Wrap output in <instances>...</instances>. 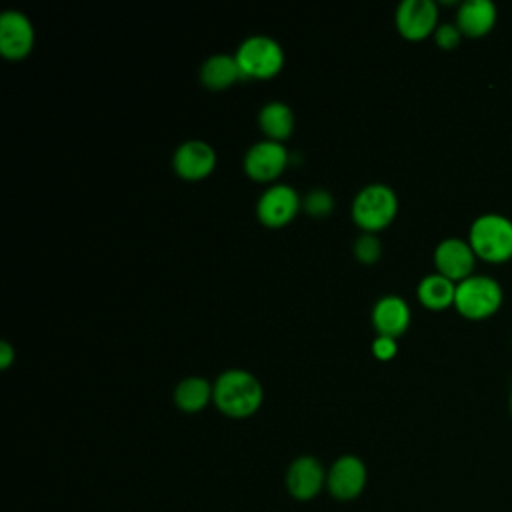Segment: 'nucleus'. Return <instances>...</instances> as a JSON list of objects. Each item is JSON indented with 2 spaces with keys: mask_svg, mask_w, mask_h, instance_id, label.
<instances>
[{
  "mask_svg": "<svg viewBox=\"0 0 512 512\" xmlns=\"http://www.w3.org/2000/svg\"><path fill=\"white\" fill-rule=\"evenodd\" d=\"M264 392L256 376L232 368L222 372L212 384V402L228 418H248L258 412Z\"/></svg>",
  "mask_w": 512,
  "mask_h": 512,
  "instance_id": "nucleus-1",
  "label": "nucleus"
},
{
  "mask_svg": "<svg viewBox=\"0 0 512 512\" xmlns=\"http://www.w3.org/2000/svg\"><path fill=\"white\" fill-rule=\"evenodd\" d=\"M468 242L476 258L500 264L512 258V220L498 212H486L474 218L468 230Z\"/></svg>",
  "mask_w": 512,
  "mask_h": 512,
  "instance_id": "nucleus-2",
  "label": "nucleus"
},
{
  "mask_svg": "<svg viewBox=\"0 0 512 512\" xmlns=\"http://www.w3.org/2000/svg\"><path fill=\"white\" fill-rule=\"evenodd\" d=\"M504 302L500 282L486 274H472L456 284L454 308L468 320H486L494 316Z\"/></svg>",
  "mask_w": 512,
  "mask_h": 512,
  "instance_id": "nucleus-3",
  "label": "nucleus"
},
{
  "mask_svg": "<svg viewBox=\"0 0 512 512\" xmlns=\"http://www.w3.org/2000/svg\"><path fill=\"white\" fill-rule=\"evenodd\" d=\"M398 212V198L386 184L362 188L352 202V220L366 234H376L392 224Z\"/></svg>",
  "mask_w": 512,
  "mask_h": 512,
  "instance_id": "nucleus-4",
  "label": "nucleus"
},
{
  "mask_svg": "<svg viewBox=\"0 0 512 512\" xmlns=\"http://www.w3.org/2000/svg\"><path fill=\"white\" fill-rule=\"evenodd\" d=\"M242 80L274 78L284 66V52L280 44L268 36L246 38L234 54Z\"/></svg>",
  "mask_w": 512,
  "mask_h": 512,
  "instance_id": "nucleus-5",
  "label": "nucleus"
},
{
  "mask_svg": "<svg viewBox=\"0 0 512 512\" xmlns=\"http://www.w3.org/2000/svg\"><path fill=\"white\" fill-rule=\"evenodd\" d=\"M368 482V470L366 464L354 456L344 454L338 460L332 462V466L326 472V490L332 498L340 502H348L358 498Z\"/></svg>",
  "mask_w": 512,
  "mask_h": 512,
  "instance_id": "nucleus-6",
  "label": "nucleus"
},
{
  "mask_svg": "<svg viewBox=\"0 0 512 512\" xmlns=\"http://www.w3.org/2000/svg\"><path fill=\"white\" fill-rule=\"evenodd\" d=\"M302 206L298 192L286 184H274L256 202V216L266 228H284L294 220Z\"/></svg>",
  "mask_w": 512,
  "mask_h": 512,
  "instance_id": "nucleus-7",
  "label": "nucleus"
},
{
  "mask_svg": "<svg viewBox=\"0 0 512 512\" xmlns=\"http://www.w3.org/2000/svg\"><path fill=\"white\" fill-rule=\"evenodd\" d=\"M396 30L402 38L418 42L438 28V6L432 0H404L396 8Z\"/></svg>",
  "mask_w": 512,
  "mask_h": 512,
  "instance_id": "nucleus-8",
  "label": "nucleus"
},
{
  "mask_svg": "<svg viewBox=\"0 0 512 512\" xmlns=\"http://www.w3.org/2000/svg\"><path fill=\"white\" fill-rule=\"evenodd\" d=\"M290 164V154L282 142L262 140L250 146L244 156V172L254 182L276 180Z\"/></svg>",
  "mask_w": 512,
  "mask_h": 512,
  "instance_id": "nucleus-9",
  "label": "nucleus"
},
{
  "mask_svg": "<svg viewBox=\"0 0 512 512\" xmlns=\"http://www.w3.org/2000/svg\"><path fill=\"white\" fill-rule=\"evenodd\" d=\"M434 266L438 274L458 284L474 274L476 254L468 240L450 236L440 240L438 246L434 248Z\"/></svg>",
  "mask_w": 512,
  "mask_h": 512,
  "instance_id": "nucleus-10",
  "label": "nucleus"
},
{
  "mask_svg": "<svg viewBox=\"0 0 512 512\" xmlns=\"http://www.w3.org/2000/svg\"><path fill=\"white\" fill-rule=\"evenodd\" d=\"M326 468L314 456H298L286 470V490L292 498L308 502L326 488Z\"/></svg>",
  "mask_w": 512,
  "mask_h": 512,
  "instance_id": "nucleus-11",
  "label": "nucleus"
},
{
  "mask_svg": "<svg viewBox=\"0 0 512 512\" xmlns=\"http://www.w3.org/2000/svg\"><path fill=\"white\" fill-rule=\"evenodd\" d=\"M172 166L176 176H180L182 180L198 182L214 172L216 152L204 140H188L176 148L172 156Z\"/></svg>",
  "mask_w": 512,
  "mask_h": 512,
  "instance_id": "nucleus-12",
  "label": "nucleus"
},
{
  "mask_svg": "<svg viewBox=\"0 0 512 512\" xmlns=\"http://www.w3.org/2000/svg\"><path fill=\"white\" fill-rule=\"evenodd\" d=\"M34 48V26L22 12L8 10L0 16V54L8 60H22Z\"/></svg>",
  "mask_w": 512,
  "mask_h": 512,
  "instance_id": "nucleus-13",
  "label": "nucleus"
},
{
  "mask_svg": "<svg viewBox=\"0 0 512 512\" xmlns=\"http://www.w3.org/2000/svg\"><path fill=\"white\" fill-rule=\"evenodd\" d=\"M372 326L378 336L400 338L410 326V308L404 298L388 294L372 308Z\"/></svg>",
  "mask_w": 512,
  "mask_h": 512,
  "instance_id": "nucleus-14",
  "label": "nucleus"
},
{
  "mask_svg": "<svg viewBox=\"0 0 512 512\" xmlns=\"http://www.w3.org/2000/svg\"><path fill=\"white\" fill-rule=\"evenodd\" d=\"M496 24V4L492 0H464L456 12V26L462 36L482 38Z\"/></svg>",
  "mask_w": 512,
  "mask_h": 512,
  "instance_id": "nucleus-15",
  "label": "nucleus"
},
{
  "mask_svg": "<svg viewBox=\"0 0 512 512\" xmlns=\"http://www.w3.org/2000/svg\"><path fill=\"white\" fill-rule=\"evenodd\" d=\"M416 296H418V302L428 310H434V312L446 310L454 306L456 282H452L450 278L438 272H432L418 282Z\"/></svg>",
  "mask_w": 512,
  "mask_h": 512,
  "instance_id": "nucleus-16",
  "label": "nucleus"
},
{
  "mask_svg": "<svg viewBox=\"0 0 512 512\" xmlns=\"http://www.w3.org/2000/svg\"><path fill=\"white\" fill-rule=\"evenodd\" d=\"M200 80L210 90H226L234 82L242 80V74L234 56L216 54L202 64Z\"/></svg>",
  "mask_w": 512,
  "mask_h": 512,
  "instance_id": "nucleus-17",
  "label": "nucleus"
},
{
  "mask_svg": "<svg viewBox=\"0 0 512 512\" xmlns=\"http://www.w3.org/2000/svg\"><path fill=\"white\" fill-rule=\"evenodd\" d=\"M258 124L272 142H284L294 130V114L284 102H268L260 114Z\"/></svg>",
  "mask_w": 512,
  "mask_h": 512,
  "instance_id": "nucleus-18",
  "label": "nucleus"
},
{
  "mask_svg": "<svg viewBox=\"0 0 512 512\" xmlns=\"http://www.w3.org/2000/svg\"><path fill=\"white\" fill-rule=\"evenodd\" d=\"M212 400V384L200 376L184 378L174 390V404L188 414L200 412Z\"/></svg>",
  "mask_w": 512,
  "mask_h": 512,
  "instance_id": "nucleus-19",
  "label": "nucleus"
},
{
  "mask_svg": "<svg viewBox=\"0 0 512 512\" xmlns=\"http://www.w3.org/2000/svg\"><path fill=\"white\" fill-rule=\"evenodd\" d=\"M302 206H304V210H306L310 216H314V218H324V216H328V214L332 212V208H334V198H332V194H330L328 190L316 188V190H310V192L304 196Z\"/></svg>",
  "mask_w": 512,
  "mask_h": 512,
  "instance_id": "nucleus-20",
  "label": "nucleus"
},
{
  "mask_svg": "<svg viewBox=\"0 0 512 512\" xmlns=\"http://www.w3.org/2000/svg\"><path fill=\"white\" fill-rule=\"evenodd\" d=\"M382 254V244L374 234H362L354 242V256L362 264H374Z\"/></svg>",
  "mask_w": 512,
  "mask_h": 512,
  "instance_id": "nucleus-21",
  "label": "nucleus"
},
{
  "mask_svg": "<svg viewBox=\"0 0 512 512\" xmlns=\"http://www.w3.org/2000/svg\"><path fill=\"white\" fill-rule=\"evenodd\" d=\"M460 40H462V32H460V28L456 26V22H454V24H450V22L438 24V28H436V32H434V42H436L438 48H442V50H454V48L460 44Z\"/></svg>",
  "mask_w": 512,
  "mask_h": 512,
  "instance_id": "nucleus-22",
  "label": "nucleus"
},
{
  "mask_svg": "<svg viewBox=\"0 0 512 512\" xmlns=\"http://www.w3.org/2000/svg\"><path fill=\"white\" fill-rule=\"evenodd\" d=\"M398 352V344L394 338H388V336H376L374 342H372V354L382 360V362H388L396 356Z\"/></svg>",
  "mask_w": 512,
  "mask_h": 512,
  "instance_id": "nucleus-23",
  "label": "nucleus"
},
{
  "mask_svg": "<svg viewBox=\"0 0 512 512\" xmlns=\"http://www.w3.org/2000/svg\"><path fill=\"white\" fill-rule=\"evenodd\" d=\"M14 348L8 344V342H0V368L2 370H8L12 360H14Z\"/></svg>",
  "mask_w": 512,
  "mask_h": 512,
  "instance_id": "nucleus-24",
  "label": "nucleus"
},
{
  "mask_svg": "<svg viewBox=\"0 0 512 512\" xmlns=\"http://www.w3.org/2000/svg\"><path fill=\"white\" fill-rule=\"evenodd\" d=\"M510 414H512V392H510Z\"/></svg>",
  "mask_w": 512,
  "mask_h": 512,
  "instance_id": "nucleus-25",
  "label": "nucleus"
}]
</instances>
